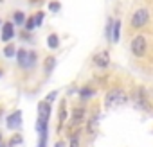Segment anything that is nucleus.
<instances>
[{
    "instance_id": "4be33fe9",
    "label": "nucleus",
    "mask_w": 153,
    "mask_h": 147,
    "mask_svg": "<svg viewBox=\"0 0 153 147\" xmlns=\"http://www.w3.org/2000/svg\"><path fill=\"white\" fill-rule=\"evenodd\" d=\"M34 20H36V24H38V27L42 25V22H43V13H38L36 16H34Z\"/></svg>"
},
{
    "instance_id": "b1692460",
    "label": "nucleus",
    "mask_w": 153,
    "mask_h": 147,
    "mask_svg": "<svg viewBox=\"0 0 153 147\" xmlns=\"http://www.w3.org/2000/svg\"><path fill=\"white\" fill-rule=\"evenodd\" d=\"M20 140H22V138H20V136H15V138H13V142H11V143H13V145H16V143H20Z\"/></svg>"
},
{
    "instance_id": "f03ea898",
    "label": "nucleus",
    "mask_w": 153,
    "mask_h": 147,
    "mask_svg": "<svg viewBox=\"0 0 153 147\" xmlns=\"http://www.w3.org/2000/svg\"><path fill=\"white\" fill-rule=\"evenodd\" d=\"M128 101L126 93L121 90V88H114L106 93V99H105V106L106 108H112V106H121Z\"/></svg>"
},
{
    "instance_id": "a878e982",
    "label": "nucleus",
    "mask_w": 153,
    "mask_h": 147,
    "mask_svg": "<svg viewBox=\"0 0 153 147\" xmlns=\"http://www.w3.org/2000/svg\"><path fill=\"white\" fill-rule=\"evenodd\" d=\"M0 2H2V0H0Z\"/></svg>"
},
{
    "instance_id": "393cba45",
    "label": "nucleus",
    "mask_w": 153,
    "mask_h": 147,
    "mask_svg": "<svg viewBox=\"0 0 153 147\" xmlns=\"http://www.w3.org/2000/svg\"><path fill=\"white\" fill-rule=\"evenodd\" d=\"M56 147H65V143H63V142H58V143H56Z\"/></svg>"
},
{
    "instance_id": "9d476101",
    "label": "nucleus",
    "mask_w": 153,
    "mask_h": 147,
    "mask_svg": "<svg viewBox=\"0 0 153 147\" xmlns=\"http://www.w3.org/2000/svg\"><path fill=\"white\" fill-rule=\"evenodd\" d=\"M83 118H85V110H83V108H76L74 113H72V126L81 124Z\"/></svg>"
},
{
    "instance_id": "f8f14e48",
    "label": "nucleus",
    "mask_w": 153,
    "mask_h": 147,
    "mask_svg": "<svg viewBox=\"0 0 153 147\" xmlns=\"http://www.w3.org/2000/svg\"><path fill=\"white\" fill-rule=\"evenodd\" d=\"M47 45H49V49H58V45H59L58 34H51V36L47 38Z\"/></svg>"
},
{
    "instance_id": "f3484780",
    "label": "nucleus",
    "mask_w": 153,
    "mask_h": 147,
    "mask_svg": "<svg viewBox=\"0 0 153 147\" xmlns=\"http://www.w3.org/2000/svg\"><path fill=\"white\" fill-rule=\"evenodd\" d=\"M36 27H38V24H36L34 16H33V18H27V20H25V29H27V31H33V29H36Z\"/></svg>"
},
{
    "instance_id": "aec40b11",
    "label": "nucleus",
    "mask_w": 153,
    "mask_h": 147,
    "mask_svg": "<svg viewBox=\"0 0 153 147\" xmlns=\"http://www.w3.org/2000/svg\"><path fill=\"white\" fill-rule=\"evenodd\" d=\"M65 117H67V113H65V104H61V111H59V124H63Z\"/></svg>"
},
{
    "instance_id": "6ab92c4d",
    "label": "nucleus",
    "mask_w": 153,
    "mask_h": 147,
    "mask_svg": "<svg viewBox=\"0 0 153 147\" xmlns=\"http://www.w3.org/2000/svg\"><path fill=\"white\" fill-rule=\"evenodd\" d=\"M70 147H79V138H78V133H76L70 140Z\"/></svg>"
},
{
    "instance_id": "0eeeda50",
    "label": "nucleus",
    "mask_w": 153,
    "mask_h": 147,
    "mask_svg": "<svg viewBox=\"0 0 153 147\" xmlns=\"http://www.w3.org/2000/svg\"><path fill=\"white\" fill-rule=\"evenodd\" d=\"M94 65L99 66V68H106V66L110 65V54H108L106 50L96 54V56H94Z\"/></svg>"
},
{
    "instance_id": "1a4fd4ad",
    "label": "nucleus",
    "mask_w": 153,
    "mask_h": 147,
    "mask_svg": "<svg viewBox=\"0 0 153 147\" xmlns=\"http://www.w3.org/2000/svg\"><path fill=\"white\" fill-rule=\"evenodd\" d=\"M15 36V27L13 24H4L2 25V41H11Z\"/></svg>"
},
{
    "instance_id": "5701e85b",
    "label": "nucleus",
    "mask_w": 153,
    "mask_h": 147,
    "mask_svg": "<svg viewBox=\"0 0 153 147\" xmlns=\"http://www.w3.org/2000/svg\"><path fill=\"white\" fill-rule=\"evenodd\" d=\"M56 95H58V92H51V93H49V95H47V99H45V101H47V102H52V101H54V97H56Z\"/></svg>"
},
{
    "instance_id": "ddd939ff",
    "label": "nucleus",
    "mask_w": 153,
    "mask_h": 147,
    "mask_svg": "<svg viewBox=\"0 0 153 147\" xmlns=\"http://www.w3.org/2000/svg\"><path fill=\"white\" fill-rule=\"evenodd\" d=\"M94 93H96V92H94L92 88H88V86H85V88H81V90H79V97H81L83 101H87V99H90V97H92Z\"/></svg>"
},
{
    "instance_id": "bb28decb",
    "label": "nucleus",
    "mask_w": 153,
    "mask_h": 147,
    "mask_svg": "<svg viewBox=\"0 0 153 147\" xmlns=\"http://www.w3.org/2000/svg\"><path fill=\"white\" fill-rule=\"evenodd\" d=\"M0 74H2V72H0Z\"/></svg>"
},
{
    "instance_id": "f257e3e1",
    "label": "nucleus",
    "mask_w": 153,
    "mask_h": 147,
    "mask_svg": "<svg viewBox=\"0 0 153 147\" xmlns=\"http://www.w3.org/2000/svg\"><path fill=\"white\" fill-rule=\"evenodd\" d=\"M49 117H51V104L47 101L38 104V120H36V131L47 133V124H49Z\"/></svg>"
},
{
    "instance_id": "dca6fc26",
    "label": "nucleus",
    "mask_w": 153,
    "mask_h": 147,
    "mask_svg": "<svg viewBox=\"0 0 153 147\" xmlns=\"http://www.w3.org/2000/svg\"><path fill=\"white\" fill-rule=\"evenodd\" d=\"M24 22H25V15L22 11H16L15 13V24L16 25H24Z\"/></svg>"
},
{
    "instance_id": "a211bd4d",
    "label": "nucleus",
    "mask_w": 153,
    "mask_h": 147,
    "mask_svg": "<svg viewBox=\"0 0 153 147\" xmlns=\"http://www.w3.org/2000/svg\"><path fill=\"white\" fill-rule=\"evenodd\" d=\"M15 52H16V50H15V47H13V45H7V47L4 49V56H6V57H13V56H15Z\"/></svg>"
},
{
    "instance_id": "412c9836",
    "label": "nucleus",
    "mask_w": 153,
    "mask_h": 147,
    "mask_svg": "<svg viewBox=\"0 0 153 147\" xmlns=\"http://www.w3.org/2000/svg\"><path fill=\"white\" fill-rule=\"evenodd\" d=\"M59 7H61V6H59L58 2H51V4H49V9H51V11H59Z\"/></svg>"
},
{
    "instance_id": "9b49d317",
    "label": "nucleus",
    "mask_w": 153,
    "mask_h": 147,
    "mask_svg": "<svg viewBox=\"0 0 153 147\" xmlns=\"http://www.w3.org/2000/svg\"><path fill=\"white\" fill-rule=\"evenodd\" d=\"M121 38V22L115 20L114 22V29H112V43H117Z\"/></svg>"
},
{
    "instance_id": "2eb2a0df",
    "label": "nucleus",
    "mask_w": 153,
    "mask_h": 147,
    "mask_svg": "<svg viewBox=\"0 0 153 147\" xmlns=\"http://www.w3.org/2000/svg\"><path fill=\"white\" fill-rule=\"evenodd\" d=\"M96 126H97V115H94V117L88 120V126H87V133H90V135H92V133L96 131Z\"/></svg>"
},
{
    "instance_id": "423d86ee",
    "label": "nucleus",
    "mask_w": 153,
    "mask_h": 147,
    "mask_svg": "<svg viewBox=\"0 0 153 147\" xmlns=\"http://www.w3.org/2000/svg\"><path fill=\"white\" fill-rule=\"evenodd\" d=\"M131 101L135 102V106H137V108H140V110H144V111H149V110H151V106H149V101H148V97H146V90H144V88H137V90H135V93L131 95Z\"/></svg>"
},
{
    "instance_id": "39448f33",
    "label": "nucleus",
    "mask_w": 153,
    "mask_h": 147,
    "mask_svg": "<svg viewBox=\"0 0 153 147\" xmlns=\"http://www.w3.org/2000/svg\"><path fill=\"white\" fill-rule=\"evenodd\" d=\"M130 49H131V54H133L135 57H144V56H146V49H148L146 38H144V36H135V38L131 40Z\"/></svg>"
},
{
    "instance_id": "4468645a",
    "label": "nucleus",
    "mask_w": 153,
    "mask_h": 147,
    "mask_svg": "<svg viewBox=\"0 0 153 147\" xmlns=\"http://www.w3.org/2000/svg\"><path fill=\"white\" fill-rule=\"evenodd\" d=\"M54 65H56V59H54V57H47V59H45V66H43V70H45V74H47V76H49V74L52 72Z\"/></svg>"
},
{
    "instance_id": "6e6552de",
    "label": "nucleus",
    "mask_w": 153,
    "mask_h": 147,
    "mask_svg": "<svg viewBox=\"0 0 153 147\" xmlns=\"http://www.w3.org/2000/svg\"><path fill=\"white\" fill-rule=\"evenodd\" d=\"M22 126V111H15L7 117V127L9 129H18Z\"/></svg>"
},
{
    "instance_id": "20e7f679",
    "label": "nucleus",
    "mask_w": 153,
    "mask_h": 147,
    "mask_svg": "<svg viewBox=\"0 0 153 147\" xmlns=\"http://www.w3.org/2000/svg\"><path fill=\"white\" fill-rule=\"evenodd\" d=\"M16 57H18V65L22 68H33L36 63V52H29L25 49H20L16 52Z\"/></svg>"
},
{
    "instance_id": "7ed1b4c3",
    "label": "nucleus",
    "mask_w": 153,
    "mask_h": 147,
    "mask_svg": "<svg viewBox=\"0 0 153 147\" xmlns=\"http://www.w3.org/2000/svg\"><path fill=\"white\" fill-rule=\"evenodd\" d=\"M148 22H149V11H148V9H144V7L137 9V11L133 13L131 20H130L131 29H142V27H146V24H148Z\"/></svg>"
}]
</instances>
